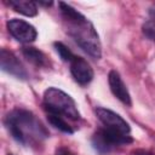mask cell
I'll use <instances>...</instances> for the list:
<instances>
[{"label":"cell","mask_w":155,"mask_h":155,"mask_svg":"<svg viewBox=\"0 0 155 155\" xmlns=\"http://www.w3.org/2000/svg\"><path fill=\"white\" fill-rule=\"evenodd\" d=\"M64 19L68 22V33L75 42L92 58L99 59L102 56V46L99 36L87 18L79 11L65 2H58Z\"/></svg>","instance_id":"1"},{"label":"cell","mask_w":155,"mask_h":155,"mask_svg":"<svg viewBox=\"0 0 155 155\" xmlns=\"http://www.w3.org/2000/svg\"><path fill=\"white\" fill-rule=\"evenodd\" d=\"M5 125L11 136L22 144H40L48 137L46 127L35 115L24 109H15L7 114Z\"/></svg>","instance_id":"2"},{"label":"cell","mask_w":155,"mask_h":155,"mask_svg":"<svg viewBox=\"0 0 155 155\" xmlns=\"http://www.w3.org/2000/svg\"><path fill=\"white\" fill-rule=\"evenodd\" d=\"M44 104L47 113L57 114L71 120H78L80 117L75 101L59 88L48 87L44 92Z\"/></svg>","instance_id":"3"},{"label":"cell","mask_w":155,"mask_h":155,"mask_svg":"<svg viewBox=\"0 0 155 155\" xmlns=\"http://www.w3.org/2000/svg\"><path fill=\"white\" fill-rule=\"evenodd\" d=\"M96 114L107 130H110L125 136H130V132H131L130 125L115 111L107 108H97Z\"/></svg>","instance_id":"4"},{"label":"cell","mask_w":155,"mask_h":155,"mask_svg":"<svg viewBox=\"0 0 155 155\" xmlns=\"http://www.w3.org/2000/svg\"><path fill=\"white\" fill-rule=\"evenodd\" d=\"M6 25H7L10 34L16 40H18L21 42H31L38 36L36 29L30 23H28L23 19L12 18V19L7 21Z\"/></svg>","instance_id":"5"},{"label":"cell","mask_w":155,"mask_h":155,"mask_svg":"<svg viewBox=\"0 0 155 155\" xmlns=\"http://www.w3.org/2000/svg\"><path fill=\"white\" fill-rule=\"evenodd\" d=\"M0 65L4 71L8 73L10 75H13L17 79L25 80L28 78V74L22 63L18 61V58L6 48H1L0 51Z\"/></svg>","instance_id":"6"},{"label":"cell","mask_w":155,"mask_h":155,"mask_svg":"<svg viewBox=\"0 0 155 155\" xmlns=\"http://www.w3.org/2000/svg\"><path fill=\"white\" fill-rule=\"evenodd\" d=\"M70 71L74 80L80 85H87L93 79V69L90 63L79 56H74L70 61Z\"/></svg>","instance_id":"7"},{"label":"cell","mask_w":155,"mask_h":155,"mask_svg":"<svg viewBox=\"0 0 155 155\" xmlns=\"http://www.w3.org/2000/svg\"><path fill=\"white\" fill-rule=\"evenodd\" d=\"M108 82H109V86H110V90H111L113 94H114L119 101H121L124 104H126V105L130 107V105L132 104L130 92H128V90H127L125 82L122 81L120 74H119L116 70H110V71H109Z\"/></svg>","instance_id":"8"},{"label":"cell","mask_w":155,"mask_h":155,"mask_svg":"<svg viewBox=\"0 0 155 155\" xmlns=\"http://www.w3.org/2000/svg\"><path fill=\"white\" fill-rule=\"evenodd\" d=\"M8 5L16 11L28 17H34L38 13V7L34 1L29 0H10Z\"/></svg>","instance_id":"9"},{"label":"cell","mask_w":155,"mask_h":155,"mask_svg":"<svg viewBox=\"0 0 155 155\" xmlns=\"http://www.w3.org/2000/svg\"><path fill=\"white\" fill-rule=\"evenodd\" d=\"M22 53L30 63H33L36 67H42V65L46 64L45 54L41 51H39L38 48H35V47H23Z\"/></svg>","instance_id":"10"},{"label":"cell","mask_w":155,"mask_h":155,"mask_svg":"<svg viewBox=\"0 0 155 155\" xmlns=\"http://www.w3.org/2000/svg\"><path fill=\"white\" fill-rule=\"evenodd\" d=\"M47 120L48 122L54 126L56 128H58L59 131L62 132H65V133H73L74 130L71 128V126L65 121V119L61 115H57V114H52V113H47Z\"/></svg>","instance_id":"11"},{"label":"cell","mask_w":155,"mask_h":155,"mask_svg":"<svg viewBox=\"0 0 155 155\" xmlns=\"http://www.w3.org/2000/svg\"><path fill=\"white\" fill-rule=\"evenodd\" d=\"M54 48H56V51H57V53L59 54V57L63 59V61H65V62H69L70 63V61L74 58V56L75 54H73L71 52H70V50L64 45V44H62V42H54Z\"/></svg>","instance_id":"12"},{"label":"cell","mask_w":155,"mask_h":155,"mask_svg":"<svg viewBox=\"0 0 155 155\" xmlns=\"http://www.w3.org/2000/svg\"><path fill=\"white\" fill-rule=\"evenodd\" d=\"M143 33L147 38L155 41V18L149 19L143 24Z\"/></svg>","instance_id":"13"},{"label":"cell","mask_w":155,"mask_h":155,"mask_svg":"<svg viewBox=\"0 0 155 155\" xmlns=\"http://www.w3.org/2000/svg\"><path fill=\"white\" fill-rule=\"evenodd\" d=\"M131 155H155L154 153L149 151V150H144V149H137V150H133L131 153Z\"/></svg>","instance_id":"14"},{"label":"cell","mask_w":155,"mask_h":155,"mask_svg":"<svg viewBox=\"0 0 155 155\" xmlns=\"http://www.w3.org/2000/svg\"><path fill=\"white\" fill-rule=\"evenodd\" d=\"M57 155H73V154H70V153L67 151V150H62V151H59Z\"/></svg>","instance_id":"15"},{"label":"cell","mask_w":155,"mask_h":155,"mask_svg":"<svg viewBox=\"0 0 155 155\" xmlns=\"http://www.w3.org/2000/svg\"><path fill=\"white\" fill-rule=\"evenodd\" d=\"M40 5H45V6H51L52 5V1H48V2H44V1H39Z\"/></svg>","instance_id":"16"},{"label":"cell","mask_w":155,"mask_h":155,"mask_svg":"<svg viewBox=\"0 0 155 155\" xmlns=\"http://www.w3.org/2000/svg\"><path fill=\"white\" fill-rule=\"evenodd\" d=\"M8 155H12V154H8Z\"/></svg>","instance_id":"17"}]
</instances>
